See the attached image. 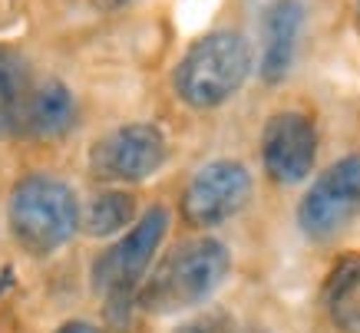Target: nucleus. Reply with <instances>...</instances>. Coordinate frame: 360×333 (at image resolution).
Wrapping results in <instances>:
<instances>
[{
    "instance_id": "dca6fc26",
    "label": "nucleus",
    "mask_w": 360,
    "mask_h": 333,
    "mask_svg": "<svg viewBox=\"0 0 360 333\" xmlns=\"http://www.w3.org/2000/svg\"><path fill=\"white\" fill-rule=\"evenodd\" d=\"M136 0H93V7L96 11H122V7H129Z\"/></svg>"
},
{
    "instance_id": "0eeeda50",
    "label": "nucleus",
    "mask_w": 360,
    "mask_h": 333,
    "mask_svg": "<svg viewBox=\"0 0 360 333\" xmlns=\"http://www.w3.org/2000/svg\"><path fill=\"white\" fill-rule=\"evenodd\" d=\"M251 172L235 159H215L188 178L182 192V218L192 228L225 225L248 204Z\"/></svg>"
},
{
    "instance_id": "20e7f679",
    "label": "nucleus",
    "mask_w": 360,
    "mask_h": 333,
    "mask_svg": "<svg viewBox=\"0 0 360 333\" xmlns=\"http://www.w3.org/2000/svg\"><path fill=\"white\" fill-rule=\"evenodd\" d=\"M165 231H169V208L153 204L116 244H110L96 258L93 287L106 297V311L122 313V303L132 301V290H139V280L146 278Z\"/></svg>"
},
{
    "instance_id": "1a4fd4ad",
    "label": "nucleus",
    "mask_w": 360,
    "mask_h": 333,
    "mask_svg": "<svg viewBox=\"0 0 360 333\" xmlns=\"http://www.w3.org/2000/svg\"><path fill=\"white\" fill-rule=\"evenodd\" d=\"M301 27H304L301 0H271L268 4L262 17V63H258V73L268 86L284 83L291 73Z\"/></svg>"
},
{
    "instance_id": "ddd939ff",
    "label": "nucleus",
    "mask_w": 360,
    "mask_h": 333,
    "mask_svg": "<svg viewBox=\"0 0 360 333\" xmlns=\"http://www.w3.org/2000/svg\"><path fill=\"white\" fill-rule=\"evenodd\" d=\"M136 221V195L122 188H106L93 195L83 208V231L89 237H112Z\"/></svg>"
},
{
    "instance_id": "6ab92c4d",
    "label": "nucleus",
    "mask_w": 360,
    "mask_h": 333,
    "mask_svg": "<svg viewBox=\"0 0 360 333\" xmlns=\"http://www.w3.org/2000/svg\"><path fill=\"white\" fill-rule=\"evenodd\" d=\"M357 17H360V0H357Z\"/></svg>"
},
{
    "instance_id": "6e6552de",
    "label": "nucleus",
    "mask_w": 360,
    "mask_h": 333,
    "mask_svg": "<svg viewBox=\"0 0 360 333\" xmlns=\"http://www.w3.org/2000/svg\"><path fill=\"white\" fill-rule=\"evenodd\" d=\"M317 159V129L297 109L274 112L262 129V165L274 185H301Z\"/></svg>"
},
{
    "instance_id": "f8f14e48",
    "label": "nucleus",
    "mask_w": 360,
    "mask_h": 333,
    "mask_svg": "<svg viewBox=\"0 0 360 333\" xmlns=\"http://www.w3.org/2000/svg\"><path fill=\"white\" fill-rule=\"evenodd\" d=\"M324 307L340 330H360V254H344L324 280Z\"/></svg>"
},
{
    "instance_id": "f3484780",
    "label": "nucleus",
    "mask_w": 360,
    "mask_h": 333,
    "mask_svg": "<svg viewBox=\"0 0 360 333\" xmlns=\"http://www.w3.org/2000/svg\"><path fill=\"white\" fill-rule=\"evenodd\" d=\"M11 287H13V270H4V274H0V297H4Z\"/></svg>"
},
{
    "instance_id": "9d476101",
    "label": "nucleus",
    "mask_w": 360,
    "mask_h": 333,
    "mask_svg": "<svg viewBox=\"0 0 360 333\" xmlns=\"http://www.w3.org/2000/svg\"><path fill=\"white\" fill-rule=\"evenodd\" d=\"M77 126V99L63 79H40L23 116V139H60Z\"/></svg>"
},
{
    "instance_id": "f257e3e1",
    "label": "nucleus",
    "mask_w": 360,
    "mask_h": 333,
    "mask_svg": "<svg viewBox=\"0 0 360 333\" xmlns=\"http://www.w3.org/2000/svg\"><path fill=\"white\" fill-rule=\"evenodd\" d=\"M229 270L231 251L219 237H192V241L175 244L155 264L153 274L146 278V284L136 294V303L155 317L192 311L225 284Z\"/></svg>"
},
{
    "instance_id": "423d86ee",
    "label": "nucleus",
    "mask_w": 360,
    "mask_h": 333,
    "mask_svg": "<svg viewBox=\"0 0 360 333\" xmlns=\"http://www.w3.org/2000/svg\"><path fill=\"white\" fill-rule=\"evenodd\" d=\"M169 159L165 132L153 122H129L106 132L89 149V172L99 182H146Z\"/></svg>"
},
{
    "instance_id": "2eb2a0df",
    "label": "nucleus",
    "mask_w": 360,
    "mask_h": 333,
    "mask_svg": "<svg viewBox=\"0 0 360 333\" xmlns=\"http://www.w3.org/2000/svg\"><path fill=\"white\" fill-rule=\"evenodd\" d=\"M53 333H103V330L89 320H70V323H63V327H56Z\"/></svg>"
},
{
    "instance_id": "7ed1b4c3",
    "label": "nucleus",
    "mask_w": 360,
    "mask_h": 333,
    "mask_svg": "<svg viewBox=\"0 0 360 333\" xmlns=\"http://www.w3.org/2000/svg\"><path fill=\"white\" fill-rule=\"evenodd\" d=\"M7 228L30 254H53L83 228L77 192L53 175H23L7 198Z\"/></svg>"
},
{
    "instance_id": "f03ea898",
    "label": "nucleus",
    "mask_w": 360,
    "mask_h": 333,
    "mask_svg": "<svg viewBox=\"0 0 360 333\" xmlns=\"http://www.w3.org/2000/svg\"><path fill=\"white\" fill-rule=\"evenodd\" d=\"M255 50L238 30H212L188 44L172 70V89L188 109L225 106L251 76Z\"/></svg>"
},
{
    "instance_id": "4468645a",
    "label": "nucleus",
    "mask_w": 360,
    "mask_h": 333,
    "mask_svg": "<svg viewBox=\"0 0 360 333\" xmlns=\"http://www.w3.org/2000/svg\"><path fill=\"white\" fill-rule=\"evenodd\" d=\"M175 333H231V320L229 313H202L195 320L182 323Z\"/></svg>"
},
{
    "instance_id": "9b49d317",
    "label": "nucleus",
    "mask_w": 360,
    "mask_h": 333,
    "mask_svg": "<svg viewBox=\"0 0 360 333\" xmlns=\"http://www.w3.org/2000/svg\"><path fill=\"white\" fill-rule=\"evenodd\" d=\"M33 70L17 46L0 44V136H23V116L30 106Z\"/></svg>"
},
{
    "instance_id": "39448f33",
    "label": "nucleus",
    "mask_w": 360,
    "mask_h": 333,
    "mask_svg": "<svg viewBox=\"0 0 360 333\" xmlns=\"http://www.w3.org/2000/svg\"><path fill=\"white\" fill-rule=\"evenodd\" d=\"M360 218V155H344L317 175L297 204V228L311 241H334Z\"/></svg>"
},
{
    "instance_id": "a211bd4d",
    "label": "nucleus",
    "mask_w": 360,
    "mask_h": 333,
    "mask_svg": "<svg viewBox=\"0 0 360 333\" xmlns=\"http://www.w3.org/2000/svg\"><path fill=\"white\" fill-rule=\"evenodd\" d=\"M241 333H268V330H262V327H251V330H241Z\"/></svg>"
}]
</instances>
